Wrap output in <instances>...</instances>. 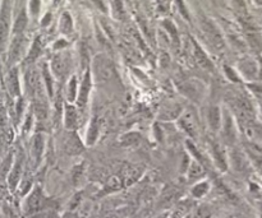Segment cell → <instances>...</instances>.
<instances>
[{"label": "cell", "mask_w": 262, "mask_h": 218, "mask_svg": "<svg viewBox=\"0 0 262 218\" xmlns=\"http://www.w3.org/2000/svg\"><path fill=\"white\" fill-rule=\"evenodd\" d=\"M10 13H12L10 0H3L0 8V53L4 51L8 42L9 31H10Z\"/></svg>", "instance_id": "1"}, {"label": "cell", "mask_w": 262, "mask_h": 218, "mask_svg": "<svg viewBox=\"0 0 262 218\" xmlns=\"http://www.w3.org/2000/svg\"><path fill=\"white\" fill-rule=\"evenodd\" d=\"M94 73L99 82H108L115 73L114 65L106 56L98 55L94 60Z\"/></svg>", "instance_id": "2"}, {"label": "cell", "mask_w": 262, "mask_h": 218, "mask_svg": "<svg viewBox=\"0 0 262 218\" xmlns=\"http://www.w3.org/2000/svg\"><path fill=\"white\" fill-rule=\"evenodd\" d=\"M201 28H202L203 33L210 41V44L215 47L216 50H223L224 49V39L221 36L220 31L218 27L215 26L214 22H211L207 18H201Z\"/></svg>", "instance_id": "3"}, {"label": "cell", "mask_w": 262, "mask_h": 218, "mask_svg": "<svg viewBox=\"0 0 262 218\" xmlns=\"http://www.w3.org/2000/svg\"><path fill=\"white\" fill-rule=\"evenodd\" d=\"M26 86L28 92L31 93V96L37 97V101L41 100V93H42L41 78H40V74H38V72L36 71V69H30V71H27Z\"/></svg>", "instance_id": "4"}, {"label": "cell", "mask_w": 262, "mask_h": 218, "mask_svg": "<svg viewBox=\"0 0 262 218\" xmlns=\"http://www.w3.org/2000/svg\"><path fill=\"white\" fill-rule=\"evenodd\" d=\"M142 167L139 166H134V165H128L126 167H123V170L119 174V177L122 180V184L123 186H130L132 185L133 183H135L137 180L141 177L142 175Z\"/></svg>", "instance_id": "5"}, {"label": "cell", "mask_w": 262, "mask_h": 218, "mask_svg": "<svg viewBox=\"0 0 262 218\" xmlns=\"http://www.w3.org/2000/svg\"><path fill=\"white\" fill-rule=\"evenodd\" d=\"M51 68H53V72L56 77L64 79L65 75L68 74V71H69V58L67 56V54L56 55L53 59V63H51Z\"/></svg>", "instance_id": "6"}, {"label": "cell", "mask_w": 262, "mask_h": 218, "mask_svg": "<svg viewBox=\"0 0 262 218\" xmlns=\"http://www.w3.org/2000/svg\"><path fill=\"white\" fill-rule=\"evenodd\" d=\"M42 207H44V195H42L41 189L35 188L33 192L30 194V197L27 198L26 210L30 215H32V213L41 211Z\"/></svg>", "instance_id": "7"}, {"label": "cell", "mask_w": 262, "mask_h": 218, "mask_svg": "<svg viewBox=\"0 0 262 218\" xmlns=\"http://www.w3.org/2000/svg\"><path fill=\"white\" fill-rule=\"evenodd\" d=\"M90 91H91V75H90V72H87L85 74V77H83L80 93L77 96V103H78V106L81 109H83L87 105V102H89Z\"/></svg>", "instance_id": "8"}, {"label": "cell", "mask_w": 262, "mask_h": 218, "mask_svg": "<svg viewBox=\"0 0 262 218\" xmlns=\"http://www.w3.org/2000/svg\"><path fill=\"white\" fill-rule=\"evenodd\" d=\"M221 125H223V137H224V141L227 142L228 145H233L237 139V133L234 123H233V119L229 114H225L224 123Z\"/></svg>", "instance_id": "9"}, {"label": "cell", "mask_w": 262, "mask_h": 218, "mask_svg": "<svg viewBox=\"0 0 262 218\" xmlns=\"http://www.w3.org/2000/svg\"><path fill=\"white\" fill-rule=\"evenodd\" d=\"M24 37L22 35H15V39L13 40L10 45V50H9V62L15 63L21 58L22 53L24 50Z\"/></svg>", "instance_id": "10"}, {"label": "cell", "mask_w": 262, "mask_h": 218, "mask_svg": "<svg viewBox=\"0 0 262 218\" xmlns=\"http://www.w3.org/2000/svg\"><path fill=\"white\" fill-rule=\"evenodd\" d=\"M180 125L188 134L192 137L196 136V128H197V120L193 111H186V114L180 118Z\"/></svg>", "instance_id": "11"}, {"label": "cell", "mask_w": 262, "mask_h": 218, "mask_svg": "<svg viewBox=\"0 0 262 218\" xmlns=\"http://www.w3.org/2000/svg\"><path fill=\"white\" fill-rule=\"evenodd\" d=\"M64 123L65 128L69 130L76 129L78 125V112H77L76 107L72 105H67L64 110Z\"/></svg>", "instance_id": "12"}, {"label": "cell", "mask_w": 262, "mask_h": 218, "mask_svg": "<svg viewBox=\"0 0 262 218\" xmlns=\"http://www.w3.org/2000/svg\"><path fill=\"white\" fill-rule=\"evenodd\" d=\"M64 148L68 153L71 154H77L83 150L82 143H81L80 139L77 138V136H74V134H69V136L65 138Z\"/></svg>", "instance_id": "13"}, {"label": "cell", "mask_w": 262, "mask_h": 218, "mask_svg": "<svg viewBox=\"0 0 262 218\" xmlns=\"http://www.w3.org/2000/svg\"><path fill=\"white\" fill-rule=\"evenodd\" d=\"M193 47H195V53H193V55H195V59L196 62H197V64L200 65L201 68L206 69V71H211L212 63L210 62V59L207 58L206 54L203 53L202 49H201L196 42H193Z\"/></svg>", "instance_id": "14"}, {"label": "cell", "mask_w": 262, "mask_h": 218, "mask_svg": "<svg viewBox=\"0 0 262 218\" xmlns=\"http://www.w3.org/2000/svg\"><path fill=\"white\" fill-rule=\"evenodd\" d=\"M207 120L212 130H219L221 128V111L218 106H211L207 114Z\"/></svg>", "instance_id": "15"}, {"label": "cell", "mask_w": 262, "mask_h": 218, "mask_svg": "<svg viewBox=\"0 0 262 218\" xmlns=\"http://www.w3.org/2000/svg\"><path fill=\"white\" fill-rule=\"evenodd\" d=\"M6 86L12 96H19V80H18L17 69H12L9 72L8 78H6Z\"/></svg>", "instance_id": "16"}, {"label": "cell", "mask_w": 262, "mask_h": 218, "mask_svg": "<svg viewBox=\"0 0 262 218\" xmlns=\"http://www.w3.org/2000/svg\"><path fill=\"white\" fill-rule=\"evenodd\" d=\"M44 147H45V139L42 134H37V136L33 138L32 142V148H31V152H32V156L35 158V161H40L42 153H44Z\"/></svg>", "instance_id": "17"}, {"label": "cell", "mask_w": 262, "mask_h": 218, "mask_svg": "<svg viewBox=\"0 0 262 218\" xmlns=\"http://www.w3.org/2000/svg\"><path fill=\"white\" fill-rule=\"evenodd\" d=\"M101 129V120L99 118H94L90 124L89 132H87V143L90 145H95V142L98 139L99 133H100Z\"/></svg>", "instance_id": "18"}, {"label": "cell", "mask_w": 262, "mask_h": 218, "mask_svg": "<svg viewBox=\"0 0 262 218\" xmlns=\"http://www.w3.org/2000/svg\"><path fill=\"white\" fill-rule=\"evenodd\" d=\"M212 153H214V158H215V162L216 165L219 166V168L223 170V171H225L228 167L227 159H225L224 150H223V148H221L218 143H214V145H212Z\"/></svg>", "instance_id": "19"}, {"label": "cell", "mask_w": 262, "mask_h": 218, "mask_svg": "<svg viewBox=\"0 0 262 218\" xmlns=\"http://www.w3.org/2000/svg\"><path fill=\"white\" fill-rule=\"evenodd\" d=\"M22 174V158H19L18 161H15L14 166L10 170V174H9V186L12 189H14L17 186L18 181H19V177Z\"/></svg>", "instance_id": "20"}, {"label": "cell", "mask_w": 262, "mask_h": 218, "mask_svg": "<svg viewBox=\"0 0 262 218\" xmlns=\"http://www.w3.org/2000/svg\"><path fill=\"white\" fill-rule=\"evenodd\" d=\"M232 161H233V165H234V167L237 168V170H245L246 167H247V161H246L245 158V154L242 153L241 150L238 149H234L232 152Z\"/></svg>", "instance_id": "21"}, {"label": "cell", "mask_w": 262, "mask_h": 218, "mask_svg": "<svg viewBox=\"0 0 262 218\" xmlns=\"http://www.w3.org/2000/svg\"><path fill=\"white\" fill-rule=\"evenodd\" d=\"M26 26H27V15L26 12L22 10V12L19 13V15L17 17V19H15L14 27H13V32H14V35H22V32H23V30L26 28Z\"/></svg>", "instance_id": "22"}, {"label": "cell", "mask_w": 262, "mask_h": 218, "mask_svg": "<svg viewBox=\"0 0 262 218\" xmlns=\"http://www.w3.org/2000/svg\"><path fill=\"white\" fill-rule=\"evenodd\" d=\"M139 141H141V136L135 132L127 133V134H124V136L122 137V145H126V147L138 145Z\"/></svg>", "instance_id": "23"}, {"label": "cell", "mask_w": 262, "mask_h": 218, "mask_svg": "<svg viewBox=\"0 0 262 218\" xmlns=\"http://www.w3.org/2000/svg\"><path fill=\"white\" fill-rule=\"evenodd\" d=\"M41 50H42V45H41V40L36 39L35 41H33V45L32 47H31L30 53H28V56H27V62L28 63H32L33 60L37 59L38 55L41 54Z\"/></svg>", "instance_id": "24"}, {"label": "cell", "mask_w": 262, "mask_h": 218, "mask_svg": "<svg viewBox=\"0 0 262 218\" xmlns=\"http://www.w3.org/2000/svg\"><path fill=\"white\" fill-rule=\"evenodd\" d=\"M203 175V167L201 166V163L192 161V163L189 165V179L197 180L200 177H202Z\"/></svg>", "instance_id": "25"}, {"label": "cell", "mask_w": 262, "mask_h": 218, "mask_svg": "<svg viewBox=\"0 0 262 218\" xmlns=\"http://www.w3.org/2000/svg\"><path fill=\"white\" fill-rule=\"evenodd\" d=\"M35 114L38 120H45L47 118V106L42 100L36 101L35 105Z\"/></svg>", "instance_id": "26"}, {"label": "cell", "mask_w": 262, "mask_h": 218, "mask_svg": "<svg viewBox=\"0 0 262 218\" xmlns=\"http://www.w3.org/2000/svg\"><path fill=\"white\" fill-rule=\"evenodd\" d=\"M73 30V26H72V18L68 13H64L62 15V19H60V31L63 33H71Z\"/></svg>", "instance_id": "27"}, {"label": "cell", "mask_w": 262, "mask_h": 218, "mask_svg": "<svg viewBox=\"0 0 262 218\" xmlns=\"http://www.w3.org/2000/svg\"><path fill=\"white\" fill-rule=\"evenodd\" d=\"M242 71H243V73L247 75V78H251V79L256 78L257 69H256V65H255L252 62H246L245 64L242 65Z\"/></svg>", "instance_id": "28"}, {"label": "cell", "mask_w": 262, "mask_h": 218, "mask_svg": "<svg viewBox=\"0 0 262 218\" xmlns=\"http://www.w3.org/2000/svg\"><path fill=\"white\" fill-rule=\"evenodd\" d=\"M207 190H209V184H207L206 181H203V183L197 184L195 188L192 189V194H193V197L196 198H201L206 194Z\"/></svg>", "instance_id": "29"}, {"label": "cell", "mask_w": 262, "mask_h": 218, "mask_svg": "<svg viewBox=\"0 0 262 218\" xmlns=\"http://www.w3.org/2000/svg\"><path fill=\"white\" fill-rule=\"evenodd\" d=\"M77 98V79L76 77H73L69 82L68 86V101L69 102H74V100Z\"/></svg>", "instance_id": "30"}, {"label": "cell", "mask_w": 262, "mask_h": 218, "mask_svg": "<svg viewBox=\"0 0 262 218\" xmlns=\"http://www.w3.org/2000/svg\"><path fill=\"white\" fill-rule=\"evenodd\" d=\"M42 75H44V79L46 80V87H47V93L49 96H53V82H51V75L49 73V69H47V65L42 67Z\"/></svg>", "instance_id": "31"}, {"label": "cell", "mask_w": 262, "mask_h": 218, "mask_svg": "<svg viewBox=\"0 0 262 218\" xmlns=\"http://www.w3.org/2000/svg\"><path fill=\"white\" fill-rule=\"evenodd\" d=\"M162 26H164L165 28H166V31L170 33V36L173 37V41L175 42V44H178V42H179V39H178V32H177V30H175V26L173 24V22L166 19V21H164Z\"/></svg>", "instance_id": "32"}, {"label": "cell", "mask_w": 262, "mask_h": 218, "mask_svg": "<svg viewBox=\"0 0 262 218\" xmlns=\"http://www.w3.org/2000/svg\"><path fill=\"white\" fill-rule=\"evenodd\" d=\"M210 217V212L207 210L206 207H201L200 210L196 212V217L195 218H209Z\"/></svg>", "instance_id": "33"}, {"label": "cell", "mask_w": 262, "mask_h": 218, "mask_svg": "<svg viewBox=\"0 0 262 218\" xmlns=\"http://www.w3.org/2000/svg\"><path fill=\"white\" fill-rule=\"evenodd\" d=\"M30 9L33 15L37 14L38 10H40V1H38V0H32L30 4Z\"/></svg>", "instance_id": "34"}, {"label": "cell", "mask_w": 262, "mask_h": 218, "mask_svg": "<svg viewBox=\"0 0 262 218\" xmlns=\"http://www.w3.org/2000/svg\"><path fill=\"white\" fill-rule=\"evenodd\" d=\"M177 3H178V6H179V9H180V13L183 14V17L186 18L187 21H188L189 15H188V12H187L186 5H184V3H183V0H177Z\"/></svg>", "instance_id": "35"}, {"label": "cell", "mask_w": 262, "mask_h": 218, "mask_svg": "<svg viewBox=\"0 0 262 218\" xmlns=\"http://www.w3.org/2000/svg\"><path fill=\"white\" fill-rule=\"evenodd\" d=\"M225 73H227V75L229 77L230 80H233V82H239V78L237 77V74L234 73V71H232L230 68L225 67Z\"/></svg>", "instance_id": "36"}, {"label": "cell", "mask_w": 262, "mask_h": 218, "mask_svg": "<svg viewBox=\"0 0 262 218\" xmlns=\"http://www.w3.org/2000/svg\"><path fill=\"white\" fill-rule=\"evenodd\" d=\"M38 218H59V217H58V216H56L54 212H47V213H44V215H41Z\"/></svg>", "instance_id": "37"}, {"label": "cell", "mask_w": 262, "mask_h": 218, "mask_svg": "<svg viewBox=\"0 0 262 218\" xmlns=\"http://www.w3.org/2000/svg\"><path fill=\"white\" fill-rule=\"evenodd\" d=\"M65 45H67V42L65 41H60V42H56V45H55V49H60V47H64Z\"/></svg>", "instance_id": "38"}, {"label": "cell", "mask_w": 262, "mask_h": 218, "mask_svg": "<svg viewBox=\"0 0 262 218\" xmlns=\"http://www.w3.org/2000/svg\"><path fill=\"white\" fill-rule=\"evenodd\" d=\"M47 22H50V14H46L45 19H44V21H42V26H46Z\"/></svg>", "instance_id": "39"}, {"label": "cell", "mask_w": 262, "mask_h": 218, "mask_svg": "<svg viewBox=\"0 0 262 218\" xmlns=\"http://www.w3.org/2000/svg\"><path fill=\"white\" fill-rule=\"evenodd\" d=\"M5 194V186L0 185V198H3Z\"/></svg>", "instance_id": "40"}, {"label": "cell", "mask_w": 262, "mask_h": 218, "mask_svg": "<svg viewBox=\"0 0 262 218\" xmlns=\"http://www.w3.org/2000/svg\"><path fill=\"white\" fill-rule=\"evenodd\" d=\"M236 3L242 8H245V0H236Z\"/></svg>", "instance_id": "41"}, {"label": "cell", "mask_w": 262, "mask_h": 218, "mask_svg": "<svg viewBox=\"0 0 262 218\" xmlns=\"http://www.w3.org/2000/svg\"><path fill=\"white\" fill-rule=\"evenodd\" d=\"M64 218H78V217H76V216L72 215V213H67V215H65V217H64Z\"/></svg>", "instance_id": "42"}, {"label": "cell", "mask_w": 262, "mask_h": 218, "mask_svg": "<svg viewBox=\"0 0 262 218\" xmlns=\"http://www.w3.org/2000/svg\"><path fill=\"white\" fill-rule=\"evenodd\" d=\"M260 111H261V116H262V100L261 102H260Z\"/></svg>", "instance_id": "43"}, {"label": "cell", "mask_w": 262, "mask_h": 218, "mask_svg": "<svg viewBox=\"0 0 262 218\" xmlns=\"http://www.w3.org/2000/svg\"><path fill=\"white\" fill-rule=\"evenodd\" d=\"M159 218H169V216L168 215H164V216H162V217H159Z\"/></svg>", "instance_id": "44"}, {"label": "cell", "mask_w": 262, "mask_h": 218, "mask_svg": "<svg viewBox=\"0 0 262 218\" xmlns=\"http://www.w3.org/2000/svg\"><path fill=\"white\" fill-rule=\"evenodd\" d=\"M188 218H192V217H188Z\"/></svg>", "instance_id": "45"}]
</instances>
